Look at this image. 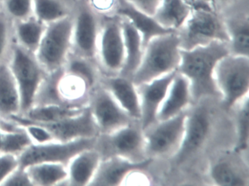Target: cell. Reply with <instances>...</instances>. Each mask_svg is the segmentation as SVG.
Segmentation results:
<instances>
[{
    "label": "cell",
    "mask_w": 249,
    "mask_h": 186,
    "mask_svg": "<svg viewBox=\"0 0 249 186\" xmlns=\"http://www.w3.org/2000/svg\"><path fill=\"white\" fill-rule=\"evenodd\" d=\"M228 54V44L220 41L190 50L181 49L178 72L189 81L192 101L196 102L206 97H221L214 79V70L217 63Z\"/></svg>",
    "instance_id": "obj_1"
},
{
    "label": "cell",
    "mask_w": 249,
    "mask_h": 186,
    "mask_svg": "<svg viewBox=\"0 0 249 186\" xmlns=\"http://www.w3.org/2000/svg\"><path fill=\"white\" fill-rule=\"evenodd\" d=\"M180 40L177 32L154 37L144 48L141 65L132 76L135 85L177 71L180 62Z\"/></svg>",
    "instance_id": "obj_2"
},
{
    "label": "cell",
    "mask_w": 249,
    "mask_h": 186,
    "mask_svg": "<svg viewBox=\"0 0 249 186\" xmlns=\"http://www.w3.org/2000/svg\"><path fill=\"white\" fill-rule=\"evenodd\" d=\"M7 62L19 91L20 116H22L34 105L36 96L48 73L39 63L36 55L16 43L14 37Z\"/></svg>",
    "instance_id": "obj_3"
},
{
    "label": "cell",
    "mask_w": 249,
    "mask_h": 186,
    "mask_svg": "<svg viewBox=\"0 0 249 186\" xmlns=\"http://www.w3.org/2000/svg\"><path fill=\"white\" fill-rule=\"evenodd\" d=\"M73 17L71 14L47 24L36 55L47 73L62 70L72 52Z\"/></svg>",
    "instance_id": "obj_4"
},
{
    "label": "cell",
    "mask_w": 249,
    "mask_h": 186,
    "mask_svg": "<svg viewBox=\"0 0 249 186\" xmlns=\"http://www.w3.org/2000/svg\"><path fill=\"white\" fill-rule=\"evenodd\" d=\"M214 79L225 109L234 108L249 94V57L224 56L215 66Z\"/></svg>",
    "instance_id": "obj_5"
},
{
    "label": "cell",
    "mask_w": 249,
    "mask_h": 186,
    "mask_svg": "<svg viewBox=\"0 0 249 186\" xmlns=\"http://www.w3.org/2000/svg\"><path fill=\"white\" fill-rule=\"evenodd\" d=\"M177 32L180 40V49L190 50L205 46L213 41L228 44L229 37L224 21L215 10H192L183 27Z\"/></svg>",
    "instance_id": "obj_6"
},
{
    "label": "cell",
    "mask_w": 249,
    "mask_h": 186,
    "mask_svg": "<svg viewBox=\"0 0 249 186\" xmlns=\"http://www.w3.org/2000/svg\"><path fill=\"white\" fill-rule=\"evenodd\" d=\"M125 52L122 19L106 18L100 24L97 45V63L107 75L120 74L124 63Z\"/></svg>",
    "instance_id": "obj_7"
},
{
    "label": "cell",
    "mask_w": 249,
    "mask_h": 186,
    "mask_svg": "<svg viewBox=\"0 0 249 186\" xmlns=\"http://www.w3.org/2000/svg\"><path fill=\"white\" fill-rule=\"evenodd\" d=\"M186 117L187 113L183 111L171 118L157 121L144 131L148 158L176 155L183 141Z\"/></svg>",
    "instance_id": "obj_8"
},
{
    "label": "cell",
    "mask_w": 249,
    "mask_h": 186,
    "mask_svg": "<svg viewBox=\"0 0 249 186\" xmlns=\"http://www.w3.org/2000/svg\"><path fill=\"white\" fill-rule=\"evenodd\" d=\"M100 136L102 141L100 142L97 138V145H101V150H98L102 157L116 155L135 162L148 158L145 136L141 126L131 123L113 133Z\"/></svg>",
    "instance_id": "obj_9"
},
{
    "label": "cell",
    "mask_w": 249,
    "mask_h": 186,
    "mask_svg": "<svg viewBox=\"0 0 249 186\" xmlns=\"http://www.w3.org/2000/svg\"><path fill=\"white\" fill-rule=\"evenodd\" d=\"M97 138H83L69 142L53 141L39 145L32 144L18 155L20 166L25 168L40 162L62 163L67 165L74 155L83 150L96 147Z\"/></svg>",
    "instance_id": "obj_10"
},
{
    "label": "cell",
    "mask_w": 249,
    "mask_h": 186,
    "mask_svg": "<svg viewBox=\"0 0 249 186\" xmlns=\"http://www.w3.org/2000/svg\"><path fill=\"white\" fill-rule=\"evenodd\" d=\"M88 107L100 135L113 133L134 120L100 84L90 93Z\"/></svg>",
    "instance_id": "obj_11"
},
{
    "label": "cell",
    "mask_w": 249,
    "mask_h": 186,
    "mask_svg": "<svg viewBox=\"0 0 249 186\" xmlns=\"http://www.w3.org/2000/svg\"><path fill=\"white\" fill-rule=\"evenodd\" d=\"M72 17V53L97 63L100 24L95 11L89 4H84L78 7Z\"/></svg>",
    "instance_id": "obj_12"
},
{
    "label": "cell",
    "mask_w": 249,
    "mask_h": 186,
    "mask_svg": "<svg viewBox=\"0 0 249 186\" xmlns=\"http://www.w3.org/2000/svg\"><path fill=\"white\" fill-rule=\"evenodd\" d=\"M177 71L136 85L141 104V126L145 131L157 122V113Z\"/></svg>",
    "instance_id": "obj_13"
},
{
    "label": "cell",
    "mask_w": 249,
    "mask_h": 186,
    "mask_svg": "<svg viewBox=\"0 0 249 186\" xmlns=\"http://www.w3.org/2000/svg\"><path fill=\"white\" fill-rule=\"evenodd\" d=\"M211 129V119L205 107L195 109L187 113L183 141L178 152L176 160L182 162L195 154L205 143Z\"/></svg>",
    "instance_id": "obj_14"
},
{
    "label": "cell",
    "mask_w": 249,
    "mask_h": 186,
    "mask_svg": "<svg viewBox=\"0 0 249 186\" xmlns=\"http://www.w3.org/2000/svg\"><path fill=\"white\" fill-rule=\"evenodd\" d=\"M152 161L153 158H148L135 162L116 155L103 158L89 186H120L126 176L135 171H143Z\"/></svg>",
    "instance_id": "obj_15"
},
{
    "label": "cell",
    "mask_w": 249,
    "mask_h": 186,
    "mask_svg": "<svg viewBox=\"0 0 249 186\" xmlns=\"http://www.w3.org/2000/svg\"><path fill=\"white\" fill-rule=\"evenodd\" d=\"M43 125L52 132L56 140L59 142H69L83 138H95L100 136L88 105L78 114L60 121Z\"/></svg>",
    "instance_id": "obj_16"
},
{
    "label": "cell",
    "mask_w": 249,
    "mask_h": 186,
    "mask_svg": "<svg viewBox=\"0 0 249 186\" xmlns=\"http://www.w3.org/2000/svg\"><path fill=\"white\" fill-rule=\"evenodd\" d=\"M99 84L111 94L131 118L141 120L139 96L136 85L132 79L120 75H107L100 79Z\"/></svg>",
    "instance_id": "obj_17"
},
{
    "label": "cell",
    "mask_w": 249,
    "mask_h": 186,
    "mask_svg": "<svg viewBox=\"0 0 249 186\" xmlns=\"http://www.w3.org/2000/svg\"><path fill=\"white\" fill-rule=\"evenodd\" d=\"M103 157L96 147L83 150L67 164L66 186H89Z\"/></svg>",
    "instance_id": "obj_18"
},
{
    "label": "cell",
    "mask_w": 249,
    "mask_h": 186,
    "mask_svg": "<svg viewBox=\"0 0 249 186\" xmlns=\"http://www.w3.org/2000/svg\"><path fill=\"white\" fill-rule=\"evenodd\" d=\"M192 101L189 81L177 70L165 98L159 109L157 121L167 120L180 114Z\"/></svg>",
    "instance_id": "obj_19"
},
{
    "label": "cell",
    "mask_w": 249,
    "mask_h": 186,
    "mask_svg": "<svg viewBox=\"0 0 249 186\" xmlns=\"http://www.w3.org/2000/svg\"><path fill=\"white\" fill-rule=\"evenodd\" d=\"M116 13L120 18L128 20L138 30L142 37L144 48L154 37L175 33L163 28L152 16L140 11L128 2L119 1Z\"/></svg>",
    "instance_id": "obj_20"
},
{
    "label": "cell",
    "mask_w": 249,
    "mask_h": 186,
    "mask_svg": "<svg viewBox=\"0 0 249 186\" xmlns=\"http://www.w3.org/2000/svg\"><path fill=\"white\" fill-rule=\"evenodd\" d=\"M21 113V98L8 62L0 64V119L12 121Z\"/></svg>",
    "instance_id": "obj_21"
},
{
    "label": "cell",
    "mask_w": 249,
    "mask_h": 186,
    "mask_svg": "<svg viewBox=\"0 0 249 186\" xmlns=\"http://www.w3.org/2000/svg\"><path fill=\"white\" fill-rule=\"evenodd\" d=\"M122 19V32L124 42L125 59L119 75L132 79L141 65L144 47L142 37L134 26L125 18Z\"/></svg>",
    "instance_id": "obj_22"
},
{
    "label": "cell",
    "mask_w": 249,
    "mask_h": 186,
    "mask_svg": "<svg viewBox=\"0 0 249 186\" xmlns=\"http://www.w3.org/2000/svg\"><path fill=\"white\" fill-rule=\"evenodd\" d=\"M184 0H161L153 17L166 30L179 31L191 14Z\"/></svg>",
    "instance_id": "obj_23"
},
{
    "label": "cell",
    "mask_w": 249,
    "mask_h": 186,
    "mask_svg": "<svg viewBox=\"0 0 249 186\" xmlns=\"http://www.w3.org/2000/svg\"><path fill=\"white\" fill-rule=\"evenodd\" d=\"M58 92L63 104L73 106L88 105L91 92L84 80L62 71L58 81Z\"/></svg>",
    "instance_id": "obj_24"
},
{
    "label": "cell",
    "mask_w": 249,
    "mask_h": 186,
    "mask_svg": "<svg viewBox=\"0 0 249 186\" xmlns=\"http://www.w3.org/2000/svg\"><path fill=\"white\" fill-rule=\"evenodd\" d=\"M87 106H73L64 104L33 106L22 116L17 117L22 120L46 124L60 121L67 118L78 114Z\"/></svg>",
    "instance_id": "obj_25"
},
{
    "label": "cell",
    "mask_w": 249,
    "mask_h": 186,
    "mask_svg": "<svg viewBox=\"0 0 249 186\" xmlns=\"http://www.w3.org/2000/svg\"><path fill=\"white\" fill-rule=\"evenodd\" d=\"M46 24L34 16L13 22V37L16 43L28 51L36 53L41 41Z\"/></svg>",
    "instance_id": "obj_26"
},
{
    "label": "cell",
    "mask_w": 249,
    "mask_h": 186,
    "mask_svg": "<svg viewBox=\"0 0 249 186\" xmlns=\"http://www.w3.org/2000/svg\"><path fill=\"white\" fill-rule=\"evenodd\" d=\"M33 186H66L67 165L62 163L40 162L25 167Z\"/></svg>",
    "instance_id": "obj_27"
},
{
    "label": "cell",
    "mask_w": 249,
    "mask_h": 186,
    "mask_svg": "<svg viewBox=\"0 0 249 186\" xmlns=\"http://www.w3.org/2000/svg\"><path fill=\"white\" fill-rule=\"evenodd\" d=\"M224 21L230 54L249 57V16H237Z\"/></svg>",
    "instance_id": "obj_28"
},
{
    "label": "cell",
    "mask_w": 249,
    "mask_h": 186,
    "mask_svg": "<svg viewBox=\"0 0 249 186\" xmlns=\"http://www.w3.org/2000/svg\"><path fill=\"white\" fill-rule=\"evenodd\" d=\"M63 69L65 72L76 75L84 80L91 91L94 89L100 83L97 63L72 52Z\"/></svg>",
    "instance_id": "obj_29"
},
{
    "label": "cell",
    "mask_w": 249,
    "mask_h": 186,
    "mask_svg": "<svg viewBox=\"0 0 249 186\" xmlns=\"http://www.w3.org/2000/svg\"><path fill=\"white\" fill-rule=\"evenodd\" d=\"M210 176L217 186H245L249 184L248 174L242 172L225 161H218L213 165Z\"/></svg>",
    "instance_id": "obj_30"
},
{
    "label": "cell",
    "mask_w": 249,
    "mask_h": 186,
    "mask_svg": "<svg viewBox=\"0 0 249 186\" xmlns=\"http://www.w3.org/2000/svg\"><path fill=\"white\" fill-rule=\"evenodd\" d=\"M32 144L33 142L24 129L15 123L14 126L5 129L0 137V152L18 156Z\"/></svg>",
    "instance_id": "obj_31"
},
{
    "label": "cell",
    "mask_w": 249,
    "mask_h": 186,
    "mask_svg": "<svg viewBox=\"0 0 249 186\" xmlns=\"http://www.w3.org/2000/svg\"><path fill=\"white\" fill-rule=\"evenodd\" d=\"M33 12L37 19L46 25L71 14L62 0H33Z\"/></svg>",
    "instance_id": "obj_32"
},
{
    "label": "cell",
    "mask_w": 249,
    "mask_h": 186,
    "mask_svg": "<svg viewBox=\"0 0 249 186\" xmlns=\"http://www.w3.org/2000/svg\"><path fill=\"white\" fill-rule=\"evenodd\" d=\"M235 107H237L235 113L237 129L235 151L237 152H243L247 151L249 147V97L243 99Z\"/></svg>",
    "instance_id": "obj_33"
},
{
    "label": "cell",
    "mask_w": 249,
    "mask_h": 186,
    "mask_svg": "<svg viewBox=\"0 0 249 186\" xmlns=\"http://www.w3.org/2000/svg\"><path fill=\"white\" fill-rule=\"evenodd\" d=\"M12 121L15 122L24 129L31 139L33 144H45L56 141L50 130L44 125L22 120L18 117L14 118Z\"/></svg>",
    "instance_id": "obj_34"
},
{
    "label": "cell",
    "mask_w": 249,
    "mask_h": 186,
    "mask_svg": "<svg viewBox=\"0 0 249 186\" xmlns=\"http://www.w3.org/2000/svg\"><path fill=\"white\" fill-rule=\"evenodd\" d=\"M2 10L13 22L33 16V0H2Z\"/></svg>",
    "instance_id": "obj_35"
},
{
    "label": "cell",
    "mask_w": 249,
    "mask_h": 186,
    "mask_svg": "<svg viewBox=\"0 0 249 186\" xmlns=\"http://www.w3.org/2000/svg\"><path fill=\"white\" fill-rule=\"evenodd\" d=\"M13 42V21L0 11V64L7 60Z\"/></svg>",
    "instance_id": "obj_36"
},
{
    "label": "cell",
    "mask_w": 249,
    "mask_h": 186,
    "mask_svg": "<svg viewBox=\"0 0 249 186\" xmlns=\"http://www.w3.org/2000/svg\"><path fill=\"white\" fill-rule=\"evenodd\" d=\"M19 166L18 155L0 152V186H2L5 179Z\"/></svg>",
    "instance_id": "obj_37"
},
{
    "label": "cell",
    "mask_w": 249,
    "mask_h": 186,
    "mask_svg": "<svg viewBox=\"0 0 249 186\" xmlns=\"http://www.w3.org/2000/svg\"><path fill=\"white\" fill-rule=\"evenodd\" d=\"M2 186H33V185L27 169L19 166L5 179Z\"/></svg>",
    "instance_id": "obj_38"
},
{
    "label": "cell",
    "mask_w": 249,
    "mask_h": 186,
    "mask_svg": "<svg viewBox=\"0 0 249 186\" xmlns=\"http://www.w3.org/2000/svg\"><path fill=\"white\" fill-rule=\"evenodd\" d=\"M119 1L128 2L140 11L153 17L161 0H119Z\"/></svg>",
    "instance_id": "obj_39"
},
{
    "label": "cell",
    "mask_w": 249,
    "mask_h": 186,
    "mask_svg": "<svg viewBox=\"0 0 249 186\" xmlns=\"http://www.w3.org/2000/svg\"><path fill=\"white\" fill-rule=\"evenodd\" d=\"M89 6L95 12L104 13L110 11L113 7L114 0H89Z\"/></svg>",
    "instance_id": "obj_40"
},
{
    "label": "cell",
    "mask_w": 249,
    "mask_h": 186,
    "mask_svg": "<svg viewBox=\"0 0 249 186\" xmlns=\"http://www.w3.org/2000/svg\"><path fill=\"white\" fill-rule=\"evenodd\" d=\"M15 124L14 121H10V120H5L0 119V137L2 136V133L5 129L11 127Z\"/></svg>",
    "instance_id": "obj_41"
},
{
    "label": "cell",
    "mask_w": 249,
    "mask_h": 186,
    "mask_svg": "<svg viewBox=\"0 0 249 186\" xmlns=\"http://www.w3.org/2000/svg\"><path fill=\"white\" fill-rule=\"evenodd\" d=\"M214 1H218V2H224V1H227V0H214Z\"/></svg>",
    "instance_id": "obj_42"
},
{
    "label": "cell",
    "mask_w": 249,
    "mask_h": 186,
    "mask_svg": "<svg viewBox=\"0 0 249 186\" xmlns=\"http://www.w3.org/2000/svg\"><path fill=\"white\" fill-rule=\"evenodd\" d=\"M1 2H2V0H0V4H1ZM2 9V8H1V7H0V11H1Z\"/></svg>",
    "instance_id": "obj_43"
}]
</instances>
